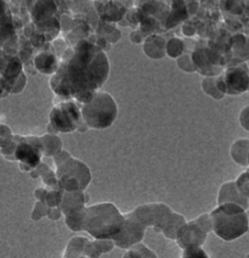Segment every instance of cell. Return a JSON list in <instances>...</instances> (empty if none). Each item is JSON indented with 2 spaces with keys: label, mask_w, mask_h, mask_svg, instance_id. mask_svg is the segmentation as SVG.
<instances>
[{
  "label": "cell",
  "mask_w": 249,
  "mask_h": 258,
  "mask_svg": "<svg viewBox=\"0 0 249 258\" xmlns=\"http://www.w3.org/2000/svg\"><path fill=\"white\" fill-rule=\"evenodd\" d=\"M212 230L225 241H233L244 235L249 226L246 210L234 203L218 205L209 215Z\"/></svg>",
  "instance_id": "6da1fadb"
},
{
  "label": "cell",
  "mask_w": 249,
  "mask_h": 258,
  "mask_svg": "<svg viewBox=\"0 0 249 258\" xmlns=\"http://www.w3.org/2000/svg\"><path fill=\"white\" fill-rule=\"evenodd\" d=\"M84 218L86 230L99 239H114L120 232L124 222V215L110 203L98 204L88 208Z\"/></svg>",
  "instance_id": "7a4b0ae2"
},
{
  "label": "cell",
  "mask_w": 249,
  "mask_h": 258,
  "mask_svg": "<svg viewBox=\"0 0 249 258\" xmlns=\"http://www.w3.org/2000/svg\"><path fill=\"white\" fill-rule=\"evenodd\" d=\"M123 258H157L156 254L144 244H136L130 250H128Z\"/></svg>",
  "instance_id": "8fae6325"
},
{
  "label": "cell",
  "mask_w": 249,
  "mask_h": 258,
  "mask_svg": "<svg viewBox=\"0 0 249 258\" xmlns=\"http://www.w3.org/2000/svg\"><path fill=\"white\" fill-rule=\"evenodd\" d=\"M146 227L137 221L132 213L124 214V222L120 232L115 236L116 245L128 248L140 243L145 236Z\"/></svg>",
  "instance_id": "8992f818"
},
{
  "label": "cell",
  "mask_w": 249,
  "mask_h": 258,
  "mask_svg": "<svg viewBox=\"0 0 249 258\" xmlns=\"http://www.w3.org/2000/svg\"><path fill=\"white\" fill-rule=\"evenodd\" d=\"M225 203H234L241 206L244 210L249 207L248 200L238 191L234 182H228L220 188L218 195V205Z\"/></svg>",
  "instance_id": "ba28073f"
},
{
  "label": "cell",
  "mask_w": 249,
  "mask_h": 258,
  "mask_svg": "<svg viewBox=\"0 0 249 258\" xmlns=\"http://www.w3.org/2000/svg\"><path fill=\"white\" fill-rule=\"evenodd\" d=\"M238 191L248 200L249 202V173H243L235 183Z\"/></svg>",
  "instance_id": "7c38bea8"
},
{
  "label": "cell",
  "mask_w": 249,
  "mask_h": 258,
  "mask_svg": "<svg viewBox=\"0 0 249 258\" xmlns=\"http://www.w3.org/2000/svg\"><path fill=\"white\" fill-rule=\"evenodd\" d=\"M78 108L73 103H65L59 105L51 114V122L53 126L60 129L64 121L62 131H70L75 128L79 120L80 114Z\"/></svg>",
  "instance_id": "52a82bcc"
},
{
  "label": "cell",
  "mask_w": 249,
  "mask_h": 258,
  "mask_svg": "<svg viewBox=\"0 0 249 258\" xmlns=\"http://www.w3.org/2000/svg\"><path fill=\"white\" fill-rule=\"evenodd\" d=\"M74 73L78 76V77H80L81 76V71H79V72H77V71H74ZM85 74L86 75H88L89 74V71H85V70H82V75L83 76H85Z\"/></svg>",
  "instance_id": "5bb4252c"
},
{
  "label": "cell",
  "mask_w": 249,
  "mask_h": 258,
  "mask_svg": "<svg viewBox=\"0 0 249 258\" xmlns=\"http://www.w3.org/2000/svg\"><path fill=\"white\" fill-rule=\"evenodd\" d=\"M137 221L147 227H153L156 230H161L162 226L174 213L172 209L161 203L145 204L137 207L131 212Z\"/></svg>",
  "instance_id": "5b68a950"
},
{
  "label": "cell",
  "mask_w": 249,
  "mask_h": 258,
  "mask_svg": "<svg viewBox=\"0 0 249 258\" xmlns=\"http://www.w3.org/2000/svg\"><path fill=\"white\" fill-rule=\"evenodd\" d=\"M182 258H210L207 252L201 247H191L184 249Z\"/></svg>",
  "instance_id": "4fadbf2b"
},
{
  "label": "cell",
  "mask_w": 249,
  "mask_h": 258,
  "mask_svg": "<svg viewBox=\"0 0 249 258\" xmlns=\"http://www.w3.org/2000/svg\"><path fill=\"white\" fill-rule=\"evenodd\" d=\"M83 117L94 128H106L114 121L117 107L112 97L106 93H98L82 110Z\"/></svg>",
  "instance_id": "3957f363"
},
{
  "label": "cell",
  "mask_w": 249,
  "mask_h": 258,
  "mask_svg": "<svg viewBox=\"0 0 249 258\" xmlns=\"http://www.w3.org/2000/svg\"><path fill=\"white\" fill-rule=\"evenodd\" d=\"M16 157L22 162H25L30 165H36L40 159V156L36 150L31 145H27V143L20 145L17 148Z\"/></svg>",
  "instance_id": "30bf717a"
},
{
  "label": "cell",
  "mask_w": 249,
  "mask_h": 258,
  "mask_svg": "<svg viewBox=\"0 0 249 258\" xmlns=\"http://www.w3.org/2000/svg\"><path fill=\"white\" fill-rule=\"evenodd\" d=\"M210 231H212L210 216L202 215L198 219L185 224L177 238L178 244L183 249L201 247Z\"/></svg>",
  "instance_id": "277c9868"
},
{
  "label": "cell",
  "mask_w": 249,
  "mask_h": 258,
  "mask_svg": "<svg viewBox=\"0 0 249 258\" xmlns=\"http://www.w3.org/2000/svg\"><path fill=\"white\" fill-rule=\"evenodd\" d=\"M185 224L186 221L183 216L173 213L171 217L168 219V221L162 226L161 230L164 236H167L170 239H177Z\"/></svg>",
  "instance_id": "9c48e42d"
}]
</instances>
